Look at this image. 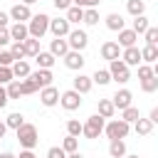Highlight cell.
Returning <instances> with one entry per match:
<instances>
[{
  "label": "cell",
  "instance_id": "d6986e66",
  "mask_svg": "<svg viewBox=\"0 0 158 158\" xmlns=\"http://www.w3.org/2000/svg\"><path fill=\"white\" fill-rule=\"evenodd\" d=\"M104 25H106L111 32H121V30L126 27V20H123L118 12H109V15L104 17Z\"/></svg>",
  "mask_w": 158,
  "mask_h": 158
},
{
  "label": "cell",
  "instance_id": "6da1fadb",
  "mask_svg": "<svg viewBox=\"0 0 158 158\" xmlns=\"http://www.w3.org/2000/svg\"><path fill=\"white\" fill-rule=\"evenodd\" d=\"M15 136H17V143L22 146V148H35L37 143H40V133H37V126L35 123H22L17 131H15Z\"/></svg>",
  "mask_w": 158,
  "mask_h": 158
},
{
  "label": "cell",
  "instance_id": "8992f818",
  "mask_svg": "<svg viewBox=\"0 0 158 158\" xmlns=\"http://www.w3.org/2000/svg\"><path fill=\"white\" fill-rule=\"evenodd\" d=\"M67 40H69V47L77 49V52H84V49L89 47V35H86V30H81V27H72V32L67 35Z\"/></svg>",
  "mask_w": 158,
  "mask_h": 158
},
{
  "label": "cell",
  "instance_id": "ee69618b",
  "mask_svg": "<svg viewBox=\"0 0 158 158\" xmlns=\"http://www.w3.org/2000/svg\"><path fill=\"white\" fill-rule=\"evenodd\" d=\"M15 62H17V59L12 57V52H10V49H2V52H0V64H2V67H12Z\"/></svg>",
  "mask_w": 158,
  "mask_h": 158
},
{
  "label": "cell",
  "instance_id": "8d00e7d4",
  "mask_svg": "<svg viewBox=\"0 0 158 158\" xmlns=\"http://www.w3.org/2000/svg\"><path fill=\"white\" fill-rule=\"evenodd\" d=\"M81 131H84V123L79 118H69L67 121V133L69 136H81Z\"/></svg>",
  "mask_w": 158,
  "mask_h": 158
},
{
  "label": "cell",
  "instance_id": "9f6ffc18",
  "mask_svg": "<svg viewBox=\"0 0 158 158\" xmlns=\"http://www.w3.org/2000/svg\"><path fill=\"white\" fill-rule=\"evenodd\" d=\"M67 158H84V156H81L79 151H74V153H67Z\"/></svg>",
  "mask_w": 158,
  "mask_h": 158
},
{
  "label": "cell",
  "instance_id": "4dcf8cb0",
  "mask_svg": "<svg viewBox=\"0 0 158 158\" xmlns=\"http://www.w3.org/2000/svg\"><path fill=\"white\" fill-rule=\"evenodd\" d=\"M22 44H25V52H27V57H37V54L42 52V47H40V40H37V37H27Z\"/></svg>",
  "mask_w": 158,
  "mask_h": 158
},
{
  "label": "cell",
  "instance_id": "816d5d0a",
  "mask_svg": "<svg viewBox=\"0 0 158 158\" xmlns=\"http://www.w3.org/2000/svg\"><path fill=\"white\" fill-rule=\"evenodd\" d=\"M148 118L153 121V126H158V106H153V109H151V114H148Z\"/></svg>",
  "mask_w": 158,
  "mask_h": 158
},
{
  "label": "cell",
  "instance_id": "e0dca14e",
  "mask_svg": "<svg viewBox=\"0 0 158 158\" xmlns=\"http://www.w3.org/2000/svg\"><path fill=\"white\" fill-rule=\"evenodd\" d=\"M91 86H94V79H91V77H86V74H81V72L72 79V89H77L79 94H89V91H91Z\"/></svg>",
  "mask_w": 158,
  "mask_h": 158
},
{
  "label": "cell",
  "instance_id": "11a10c76",
  "mask_svg": "<svg viewBox=\"0 0 158 158\" xmlns=\"http://www.w3.org/2000/svg\"><path fill=\"white\" fill-rule=\"evenodd\" d=\"M74 5H79V7H89V0H74Z\"/></svg>",
  "mask_w": 158,
  "mask_h": 158
},
{
  "label": "cell",
  "instance_id": "d4e9b609",
  "mask_svg": "<svg viewBox=\"0 0 158 158\" xmlns=\"http://www.w3.org/2000/svg\"><path fill=\"white\" fill-rule=\"evenodd\" d=\"M141 57L146 64H156L158 62V44H143L141 47Z\"/></svg>",
  "mask_w": 158,
  "mask_h": 158
},
{
  "label": "cell",
  "instance_id": "681fc988",
  "mask_svg": "<svg viewBox=\"0 0 158 158\" xmlns=\"http://www.w3.org/2000/svg\"><path fill=\"white\" fill-rule=\"evenodd\" d=\"M10 20H12L10 12H2V10H0V27H10Z\"/></svg>",
  "mask_w": 158,
  "mask_h": 158
},
{
  "label": "cell",
  "instance_id": "277c9868",
  "mask_svg": "<svg viewBox=\"0 0 158 158\" xmlns=\"http://www.w3.org/2000/svg\"><path fill=\"white\" fill-rule=\"evenodd\" d=\"M49 15H44V12H37V15H32V20L27 22V27H30V37H37V40H42L47 32H49Z\"/></svg>",
  "mask_w": 158,
  "mask_h": 158
},
{
  "label": "cell",
  "instance_id": "4316f807",
  "mask_svg": "<svg viewBox=\"0 0 158 158\" xmlns=\"http://www.w3.org/2000/svg\"><path fill=\"white\" fill-rule=\"evenodd\" d=\"M126 10L131 17H138L146 12V0H126Z\"/></svg>",
  "mask_w": 158,
  "mask_h": 158
},
{
  "label": "cell",
  "instance_id": "94428289",
  "mask_svg": "<svg viewBox=\"0 0 158 158\" xmlns=\"http://www.w3.org/2000/svg\"><path fill=\"white\" fill-rule=\"evenodd\" d=\"M123 158H138V156H128V153H126V156H123Z\"/></svg>",
  "mask_w": 158,
  "mask_h": 158
},
{
  "label": "cell",
  "instance_id": "6f0895ef",
  "mask_svg": "<svg viewBox=\"0 0 158 158\" xmlns=\"http://www.w3.org/2000/svg\"><path fill=\"white\" fill-rule=\"evenodd\" d=\"M99 2L101 0H89V7H99Z\"/></svg>",
  "mask_w": 158,
  "mask_h": 158
},
{
  "label": "cell",
  "instance_id": "680465c9",
  "mask_svg": "<svg viewBox=\"0 0 158 158\" xmlns=\"http://www.w3.org/2000/svg\"><path fill=\"white\" fill-rule=\"evenodd\" d=\"M20 2H25V5H30V7H32V5H35V2H40V0H20Z\"/></svg>",
  "mask_w": 158,
  "mask_h": 158
},
{
  "label": "cell",
  "instance_id": "52a82bcc",
  "mask_svg": "<svg viewBox=\"0 0 158 158\" xmlns=\"http://www.w3.org/2000/svg\"><path fill=\"white\" fill-rule=\"evenodd\" d=\"M81 96L84 94H79L77 89H67V91H62L59 104H62L64 111H77V109H81Z\"/></svg>",
  "mask_w": 158,
  "mask_h": 158
},
{
  "label": "cell",
  "instance_id": "9a60e30c",
  "mask_svg": "<svg viewBox=\"0 0 158 158\" xmlns=\"http://www.w3.org/2000/svg\"><path fill=\"white\" fill-rule=\"evenodd\" d=\"M69 49H72V47H69V40H67V37H54V40L49 42V52H52L57 59H62Z\"/></svg>",
  "mask_w": 158,
  "mask_h": 158
},
{
  "label": "cell",
  "instance_id": "f907efd6",
  "mask_svg": "<svg viewBox=\"0 0 158 158\" xmlns=\"http://www.w3.org/2000/svg\"><path fill=\"white\" fill-rule=\"evenodd\" d=\"M17 158H37V156H35V151H32V148H22Z\"/></svg>",
  "mask_w": 158,
  "mask_h": 158
},
{
  "label": "cell",
  "instance_id": "4fadbf2b",
  "mask_svg": "<svg viewBox=\"0 0 158 158\" xmlns=\"http://www.w3.org/2000/svg\"><path fill=\"white\" fill-rule=\"evenodd\" d=\"M30 79H32L40 89H44V86H52V84H54V74H52V69H37V72H32V74H30Z\"/></svg>",
  "mask_w": 158,
  "mask_h": 158
},
{
  "label": "cell",
  "instance_id": "b9f144b4",
  "mask_svg": "<svg viewBox=\"0 0 158 158\" xmlns=\"http://www.w3.org/2000/svg\"><path fill=\"white\" fill-rule=\"evenodd\" d=\"M10 52H12V57H15V59H25V57H27V52H25V44H22V42H12V44H10Z\"/></svg>",
  "mask_w": 158,
  "mask_h": 158
},
{
  "label": "cell",
  "instance_id": "7bdbcfd3",
  "mask_svg": "<svg viewBox=\"0 0 158 158\" xmlns=\"http://www.w3.org/2000/svg\"><path fill=\"white\" fill-rule=\"evenodd\" d=\"M148 77H156V74H153V64H146V62L138 64V81H141V79H148Z\"/></svg>",
  "mask_w": 158,
  "mask_h": 158
},
{
  "label": "cell",
  "instance_id": "d590c367",
  "mask_svg": "<svg viewBox=\"0 0 158 158\" xmlns=\"http://www.w3.org/2000/svg\"><path fill=\"white\" fill-rule=\"evenodd\" d=\"M62 148L67 151V153H74V151H79V136H64V141H62Z\"/></svg>",
  "mask_w": 158,
  "mask_h": 158
},
{
  "label": "cell",
  "instance_id": "5b68a950",
  "mask_svg": "<svg viewBox=\"0 0 158 158\" xmlns=\"http://www.w3.org/2000/svg\"><path fill=\"white\" fill-rule=\"evenodd\" d=\"M109 72H111V79H114L116 84H126V81L131 79V67H128L123 59L109 62Z\"/></svg>",
  "mask_w": 158,
  "mask_h": 158
},
{
  "label": "cell",
  "instance_id": "f546056e",
  "mask_svg": "<svg viewBox=\"0 0 158 158\" xmlns=\"http://www.w3.org/2000/svg\"><path fill=\"white\" fill-rule=\"evenodd\" d=\"M148 27H151V22H148V17H146V15H138V17H133V20H131V30H133V32H138V35H143Z\"/></svg>",
  "mask_w": 158,
  "mask_h": 158
},
{
  "label": "cell",
  "instance_id": "83f0119b",
  "mask_svg": "<svg viewBox=\"0 0 158 158\" xmlns=\"http://www.w3.org/2000/svg\"><path fill=\"white\" fill-rule=\"evenodd\" d=\"M99 7H84V25L86 27H96L99 25Z\"/></svg>",
  "mask_w": 158,
  "mask_h": 158
},
{
  "label": "cell",
  "instance_id": "f6af8a7d",
  "mask_svg": "<svg viewBox=\"0 0 158 158\" xmlns=\"http://www.w3.org/2000/svg\"><path fill=\"white\" fill-rule=\"evenodd\" d=\"M47 158H67V151H64L62 146H52V148L47 151Z\"/></svg>",
  "mask_w": 158,
  "mask_h": 158
},
{
  "label": "cell",
  "instance_id": "603a6c76",
  "mask_svg": "<svg viewBox=\"0 0 158 158\" xmlns=\"http://www.w3.org/2000/svg\"><path fill=\"white\" fill-rule=\"evenodd\" d=\"M12 74H15V79H27V77L32 74L30 62H27V59H17V62L12 64Z\"/></svg>",
  "mask_w": 158,
  "mask_h": 158
},
{
  "label": "cell",
  "instance_id": "7c38bea8",
  "mask_svg": "<svg viewBox=\"0 0 158 158\" xmlns=\"http://www.w3.org/2000/svg\"><path fill=\"white\" fill-rule=\"evenodd\" d=\"M10 17H12L15 22H30V20H32V10H30V5L17 2V5L10 7Z\"/></svg>",
  "mask_w": 158,
  "mask_h": 158
},
{
  "label": "cell",
  "instance_id": "db71d44e",
  "mask_svg": "<svg viewBox=\"0 0 158 158\" xmlns=\"http://www.w3.org/2000/svg\"><path fill=\"white\" fill-rule=\"evenodd\" d=\"M0 158H17V156H15L12 151H2V153H0Z\"/></svg>",
  "mask_w": 158,
  "mask_h": 158
},
{
  "label": "cell",
  "instance_id": "1f68e13d",
  "mask_svg": "<svg viewBox=\"0 0 158 158\" xmlns=\"http://www.w3.org/2000/svg\"><path fill=\"white\" fill-rule=\"evenodd\" d=\"M91 79H94V84H99V86H106V84H111V81H114L109 69H96V72L91 74Z\"/></svg>",
  "mask_w": 158,
  "mask_h": 158
},
{
  "label": "cell",
  "instance_id": "bcb514c9",
  "mask_svg": "<svg viewBox=\"0 0 158 158\" xmlns=\"http://www.w3.org/2000/svg\"><path fill=\"white\" fill-rule=\"evenodd\" d=\"M5 44H12V37H10V27H0V47Z\"/></svg>",
  "mask_w": 158,
  "mask_h": 158
},
{
  "label": "cell",
  "instance_id": "cb8c5ba5",
  "mask_svg": "<svg viewBox=\"0 0 158 158\" xmlns=\"http://www.w3.org/2000/svg\"><path fill=\"white\" fill-rule=\"evenodd\" d=\"M109 156H111V158H123V156H126V141H123V138L109 141Z\"/></svg>",
  "mask_w": 158,
  "mask_h": 158
},
{
  "label": "cell",
  "instance_id": "7dc6e473",
  "mask_svg": "<svg viewBox=\"0 0 158 158\" xmlns=\"http://www.w3.org/2000/svg\"><path fill=\"white\" fill-rule=\"evenodd\" d=\"M52 5H54L57 10H64V12H67V10L74 5V0H52Z\"/></svg>",
  "mask_w": 158,
  "mask_h": 158
},
{
  "label": "cell",
  "instance_id": "74e56055",
  "mask_svg": "<svg viewBox=\"0 0 158 158\" xmlns=\"http://www.w3.org/2000/svg\"><path fill=\"white\" fill-rule=\"evenodd\" d=\"M158 89V77H148V79H141V91L146 94H153Z\"/></svg>",
  "mask_w": 158,
  "mask_h": 158
},
{
  "label": "cell",
  "instance_id": "f5cc1de1",
  "mask_svg": "<svg viewBox=\"0 0 158 158\" xmlns=\"http://www.w3.org/2000/svg\"><path fill=\"white\" fill-rule=\"evenodd\" d=\"M5 133H7V123L0 121V138H5Z\"/></svg>",
  "mask_w": 158,
  "mask_h": 158
},
{
  "label": "cell",
  "instance_id": "ac0fdd59",
  "mask_svg": "<svg viewBox=\"0 0 158 158\" xmlns=\"http://www.w3.org/2000/svg\"><path fill=\"white\" fill-rule=\"evenodd\" d=\"M10 37H12V42H25V40L30 37L27 22H12V25H10Z\"/></svg>",
  "mask_w": 158,
  "mask_h": 158
},
{
  "label": "cell",
  "instance_id": "2e32d148",
  "mask_svg": "<svg viewBox=\"0 0 158 158\" xmlns=\"http://www.w3.org/2000/svg\"><path fill=\"white\" fill-rule=\"evenodd\" d=\"M121 59L128 64V67H138V64H143V57H141V49L133 44V47H126L123 52H121Z\"/></svg>",
  "mask_w": 158,
  "mask_h": 158
},
{
  "label": "cell",
  "instance_id": "d6a6232c",
  "mask_svg": "<svg viewBox=\"0 0 158 158\" xmlns=\"http://www.w3.org/2000/svg\"><path fill=\"white\" fill-rule=\"evenodd\" d=\"M7 96H10V101L22 96V79H12V81L7 84Z\"/></svg>",
  "mask_w": 158,
  "mask_h": 158
},
{
  "label": "cell",
  "instance_id": "836d02e7",
  "mask_svg": "<svg viewBox=\"0 0 158 158\" xmlns=\"http://www.w3.org/2000/svg\"><path fill=\"white\" fill-rule=\"evenodd\" d=\"M5 123H7V128H12V131H17L22 123H25V116L20 114V111H12L7 118H5Z\"/></svg>",
  "mask_w": 158,
  "mask_h": 158
},
{
  "label": "cell",
  "instance_id": "f35d334b",
  "mask_svg": "<svg viewBox=\"0 0 158 158\" xmlns=\"http://www.w3.org/2000/svg\"><path fill=\"white\" fill-rule=\"evenodd\" d=\"M40 91V86L27 77V79H22V96H30V94H37Z\"/></svg>",
  "mask_w": 158,
  "mask_h": 158
},
{
  "label": "cell",
  "instance_id": "f1b7e54d",
  "mask_svg": "<svg viewBox=\"0 0 158 158\" xmlns=\"http://www.w3.org/2000/svg\"><path fill=\"white\" fill-rule=\"evenodd\" d=\"M133 131H136L138 136H148V133L153 131V121H151V118H143V116H141V118H138V121L133 123Z\"/></svg>",
  "mask_w": 158,
  "mask_h": 158
},
{
  "label": "cell",
  "instance_id": "e575fe53",
  "mask_svg": "<svg viewBox=\"0 0 158 158\" xmlns=\"http://www.w3.org/2000/svg\"><path fill=\"white\" fill-rule=\"evenodd\" d=\"M121 118H123V121H128V123H136V121L141 118V111L131 104L128 109H123V111H121Z\"/></svg>",
  "mask_w": 158,
  "mask_h": 158
},
{
  "label": "cell",
  "instance_id": "8fae6325",
  "mask_svg": "<svg viewBox=\"0 0 158 158\" xmlns=\"http://www.w3.org/2000/svg\"><path fill=\"white\" fill-rule=\"evenodd\" d=\"M62 59H64V67L72 69V72H81V67H84V62H86V59H84V52H77V49H69Z\"/></svg>",
  "mask_w": 158,
  "mask_h": 158
},
{
  "label": "cell",
  "instance_id": "6125c7cd",
  "mask_svg": "<svg viewBox=\"0 0 158 158\" xmlns=\"http://www.w3.org/2000/svg\"><path fill=\"white\" fill-rule=\"evenodd\" d=\"M0 52H2V47H0Z\"/></svg>",
  "mask_w": 158,
  "mask_h": 158
},
{
  "label": "cell",
  "instance_id": "7402d4cb",
  "mask_svg": "<svg viewBox=\"0 0 158 158\" xmlns=\"http://www.w3.org/2000/svg\"><path fill=\"white\" fill-rule=\"evenodd\" d=\"M35 62H37V69H52L54 62H57V57L47 49V52H40V54L35 57Z\"/></svg>",
  "mask_w": 158,
  "mask_h": 158
},
{
  "label": "cell",
  "instance_id": "91938a15",
  "mask_svg": "<svg viewBox=\"0 0 158 158\" xmlns=\"http://www.w3.org/2000/svg\"><path fill=\"white\" fill-rule=\"evenodd\" d=\"M153 74H156V77H158V62H156V64H153Z\"/></svg>",
  "mask_w": 158,
  "mask_h": 158
},
{
  "label": "cell",
  "instance_id": "ffe728a7",
  "mask_svg": "<svg viewBox=\"0 0 158 158\" xmlns=\"http://www.w3.org/2000/svg\"><path fill=\"white\" fill-rule=\"evenodd\" d=\"M136 40H138V32H133L131 27H123V30L118 32V40H116V42L126 49V47H133V44H136Z\"/></svg>",
  "mask_w": 158,
  "mask_h": 158
},
{
  "label": "cell",
  "instance_id": "9c48e42d",
  "mask_svg": "<svg viewBox=\"0 0 158 158\" xmlns=\"http://www.w3.org/2000/svg\"><path fill=\"white\" fill-rule=\"evenodd\" d=\"M101 57L106 59V62H114V59H121V52H123V47L116 42V40H106L104 44H101Z\"/></svg>",
  "mask_w": 158,
  "mask_h": 158
},
{
  "label": "cell",
  "instance_id": "c3c4849f",
  "mask_svg": "<svg viewBox=\"0 0 158 158\" xmlns=\"http://www.w3.org/2000/svg\"><path fill=\"white\" fill-rule=\"evenodd\" d=\"M7 101H10V96H7V86H2V84H0V109H5V106H7Z\"/></svg>",
  "mask_w": 158,
  "mask_h": 158
},
{
  "label": "cell",
  "instance_id": "ba28073f",
  "mask_svg": "<svg viewBox=\"0 0 158 158\" xmlns=\"http://www.w3.org/2000/svg\"><path fill=\"white\" fill-rule=\"evenodd\" d=\"M59 99H62V94H59V89H57L54 84H52V86L40 89V104H42V106L52 109V106H57V104H59Z\"/></svg>",
  "mask_w": 158,
  "mask_h": 158
},
{
  "label": "cell",
  "instance_id": "3957f363",
  "mask_svg": "<svg viewBox=\"0 0 158 158\" xmlns=\"http://www.w3.org/2000/svg\"><path fill=\"white\" fill-rule=\"evenodd\" d=\"M104 126H106V118H104L101 114H94V116H89V118L84 121V131H81V136L89 138V141H94V138H99V136L104 133Z\"/></svg>",
  "mask_w": 158,
  "mask_h": 158
},
{
  "label": "cell",
  "instance_id": "7a4b0ae2",
  "mask_svg": "<svg viewBox=\"0 0 158 158\" xmlns=\"http://www.w3.org/2000/svg\"><path fill=\"white\" fill-rule=\"evenodd\" d=\"M128 133H131V123L123 121V118H111V121H106V126H104V136H106L109 141L126 138Z\"/></svg>",
  "mask_w": 158,
  "mask_h": 158
},
{
  "label": "cell",
  "instance_id": "44dd1931",
  "mask_svg": "<svg viewBox=\"0 0 158 158\" xmlns=\"http://www.w3.org/2000/svg\"><path fill=\"white\" fill-rule=\"evenodd\" d=\"M96 114H101L104 118H114V114H116L114 101H111V99H99V101H96Z\"/></svg>",
  "mask_w": 158,
  "mask_h": 158
},
{
  "label": "cell",
  "instance_id": "5bb4252c",
  "mask_svg": "<svg viewBox=\"0 0 158 158\" xmlns=\"http://www.w3.org/2000/svg\"><path fill=\"white\" fill-rule=\"evenodd\" d=\"M111 101H114V106H116L118 111H123V109H128V106L133 104V94H131L128 89H118V91L111 96Z\"/></svg>",
  "mask_w": 158,
  "mask_h": 158
},
{
  "label": "cell",
  "instance_id": "30bf717a",
  "mask_svg": "<svg viewBox=\"0 0 158 158\" xmlns=\"http://www.w3.org/2000/svg\"><path fill=\"white\" fill-rule=\"evenodd\" d=\"M49 32H52L54 37H67V35L72 32V22H69L67 17H52V20H49Z\"/></svg>",
  "mask_w": 158,
  "mask_h": 158
},
{
  "label": "cell",
  "instance_id": "ab89813d",
  "mask_svg": "<svg viewBox=\"0 0 158 158\" xmlns=\"http://www.w3.org/2000/svg\"><path fill=\"white\" fill-rule=\"evenodd\" d=\"M141 37L146 40V44H158V27H153V25H151Z\"/></svg>",
  "mask_w": 158,
  "mask_h": 158
},
{
  "label": "cell",
  "instance_id": "60d3db41",
  "mask_svg": "<svg viewBox=\"0 0 158 158\" xmlns=\"http://www.w3.org/2000/svg\"><path fill=\"white\" fill-rule=\"evenodd\" d=\"M12 79H15V74H12V67H2V64H0V84H2V86H7Z\"/></svg>",
  "mask_w": 158,
  "mask_h": 158
},
{
  "label": "cell",
  "instance_id": "484cf974",
  "mask_svg": "<svg viewBox=\"0 0 158 158\" xmlns=\"http://www.w3.org/2000/svg\"><path fill=\"white\" fill-rule=\"evenodd\" d=\"M69 22H72V27L74 25H81L84 22V7H79V5H72L69 10H67V15H64Z\"/></svg>",
  "mask_w": 158,
  "mask_h": 158
}]
</instances>
